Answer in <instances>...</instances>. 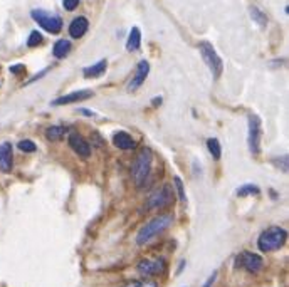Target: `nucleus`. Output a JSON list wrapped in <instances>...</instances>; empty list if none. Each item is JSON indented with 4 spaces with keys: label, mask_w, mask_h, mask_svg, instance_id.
<instances>
[{
    "label": "nucleus",
    "mask_w": 289,
    "mask_h": 287,
    "mask_svg": "<svg viewBox=\"0 0 289 287\" xmlns=\"http://www.w3.org/2000/svg\"><path fill=\"white\" fill-rule=\"evenodd\" d=\"M172 222H173V215H170V213H161V215L151 218L148 223H145V225L140 228L138 235H136V244L146 245L148 242H151L156 235L165 232L167 228L172 225Z\"/></svg>",
    "instance_id": "f257e3e1"
},
{
    "label": "nucleus",
    "mask_w": 289,
    "mask_h": 287,
    "mask_svg": "<svg viewBox=\"0 0 289 287\" xmlns=\"http://www.w3.org/2000/svg\"><path fill=\"white\" fill-rule=\"evenodd\" d=\"M151 163H153V155L151 150L143 148L140 150V153L136 155V158L131 166V176H133L136 186H143L145 181L148 180L150 171H151Z\"/></svg>",
    "instance_id": "f03ea898"
},
{
    "label": "nucleus",
    "mask_w": 289,
    "mask_h": 287,
    "mask_svg": "<svg viewBox=\"0 0 289 287\" xmlns=\"http://www.w3.org/2000/svg\"><path fill=\"white\" fill-rule=\"evenodd\" d=\"M287 238V233L284 228L281 227H269L261 233L257 238V247L261 252H274V250L281 249Z\"/></svg>",
    "instance_id": "7ed1b4c3"
},
{
    "label": "nucleus",
    "mask_w": 289,
    "mask_h": 287,
    "mask_svg": "<svg viewBox=\"0 0 289 287\" xmlns=\"http://www.w3.org/2000/svg\"><path fill=\"white\" fill-rule=\"evenodd\" d=\"M173 198H175V192H173L172 185H161L160 188H156L151 195L148 197V202H146V208L148 210H161V208L170 207L173 203Z\"/></svg>",
    "instance_id": "20e7f679"
},
{
    "label": "nucleus",
    "mask_w": 289,
    "mask_h": 287,
    "mask_svg": "<svg viewBox=\"0 0 289 287\" xmlns=\"http://www.w3.org/2000/svg\"><path fill=\"white\" fill-rule=\"evenodd\" d=\"M32 19L37 22L39 25L44 30H47L49 34H59L61 29H62V19L59 15H54V14H49L46 10H40V9H35L30 12Z\"/></svg>",
    "instance_id": "39448f33"
},
{
    "label": "nucleus",
    "mask_w": 289,
    "mask_h": 287,
    "mask_svg": "<svg viewBox=\"0 0 289 287\" xmlns=\"http://www.w3.org/2000/svg\"><path fill=\"white\" fill-rule=\"evenodd\" d=\"M198 51H200L202 59H203V62L207 64V67L210 69V72H212V76H214V77H219L220 74H222V71H224L222 59H220L219 54L215 52V49L212 47V44L200 42V45H198Z\"/></svg>",
    "instance_id": "423d86ee"
},
{
    "label": "nucleus",
    "mask_w": 289,
    "mask_h": 287,
    "mask_svg": "<svg viewBox=\"0 0 289 287\" xmlns=\"http://www.w3.org/2000/svg\"><path fill=\"white\" fill-rule=\"evenodd\" d=\"M138 272L145 277H153V275H158L161 272H165L167 269V262L163 257H156V259H141L138 265H136Z\"/></svg>",
    "instance_id": "0eeeda50"
},
{
    "label": "nucleus",
    "mask_w": 289,
    "mask_h": 287,
    "mask_svg": "<svg viewBox=\"0 0 289 287\" xmlns=\"http://www.w3.org/2000/svg\"><path fill=\"white\" fill-rule=\"evenodd\" d=\"M247 126H249V133H247V143H249V150L252 155H259L261 151V121L259 118L251 114L247 119Z\"/></svg>",
    "instance_id": "6e6552de"
},
{
    "label": "nucleus",
    "mask_w": 289,
    "mask_h": 287,
    "mask_svg": "<svg viewBox=\"0 0 289 287\" xmlns=\"http://www.w3.org/2000/svg\"><path fill=\"white\" fill-rule=\"evenodd\" d=\"M237 267L245 269L251 274H257L264 265V260H262L261 255L252 254V252H242L240 255H237V260H235Z\"/></svg>",
    "instance_id": "1a4fd4ad"
},
{
    "label": "nucleus",
    "mask_w": 289,
    "mask_h": 287,
    "mask_svg": "<svg viewBox=\"0 0 289 287\" xmlns=\"http://www.w3.org/2000/svg\"><path fill=\"white\" fill-rule=\"evenodd\" d=\"M69 146L77 156H81V158H89V155H91V146H89L86 139L77 133L69 134Z\"/></svg>",
    "instance_id": "9d476101"
},
{
    "label": "nucleus",
    "mask_w": 289,
    "mask_h": 287,
    "mask_svg": "<svg viewBox=\"0 0 289 287\" xmlns=\"http://www.w3.org/2000/svg\"><path fill=\"white\" fill-rule=\"evenodd\" d=\"M148 72H150V64L146 61H140L138 62V67H136L135 76H133V79H131L130 84H128V91L138 89V87L145 82L146 76H148Z\"/></svg>",
    "instance_id": "9b49d317"
},
{
    "label": "nucleus",
    "mask_w": 289,
    "mask_h": 287,
    "mask_svg": "<svg viewBox=\"0 0 289 287\" xmlns=\"http://www.w3.org/2000/svg\"><path fill=\"white\" fill-rule=\"evenodd\" d=\"M91 96H93L91 91H86V89H84V91H74V92H71V94H67V96H61V98L54 99L51 104H52V106H64V104L86 101V99H89Z\"/></svg>",
    "instance_id": "f8f14e48"
},
{
    "label": "nucleus",
    "mask_w": 289,
    "mask_h": 287,
    "mask_svg": "<svg viewBox=\"0 0 289 287\" xmlns=\"http://www.w3.org/2000/svg\"><path fill=\"white\" fill-rule=\"evenodd\" d=\"M12 145L4 143L0 145V171L4 173H10L12 170Z\"/></svg>",
    "instance_id": "ddd939ff"
},
{
    "label": "nucleus",
    "mask_w": 289,
    "mask_h": 287,
    "mask_svg": "<svg viewBox=\"0 0 289 287\" xmlns=\"http://www.w3.org/2000/svg\"><path fill=\"white\" fill-rule=\"evenodd\" d=\"M88 27H89V22H88L86 17H76V19L71 22V25H69V34H71V37H74V39L82 37V35L86 34Z\"/></svg>",
    "instance_id": "4468645a"
},
{
    "label": "nucleus",
    "mask_w": 289,
    "mask_h": 287,
    "mask_svg": "<svg viewBox=\"0 0 289 287\" xmlns=\"http://www.w3.org/2000/svg\"><path fill=\"white\" fill-rule=\"evenodd\" d=\"M113 145L119 150H133L135 148V139L131 138L128 133L119 131L113 136Z\"/></svg>",
    "instance_id": "2eb2a0df"
},
{
    "label": "nucleus",
    "mask_w": 289,
    "mask_h": 287,
    "mask_svg": "<svg viewBox=\"0 0 289 287\" xmlns=\"http://www.w3.org/2000/svg\"><path fill=\"white\" fill-rule=\"evenodd\" d=\"M106 66H108V62L103 59V61H99L98 64H93V66L86 67V69L82 71V74H84V77H99V76L104 74Z\"/></svg>",
    "instance_id": "dca6fc26"
},
{
    "label": "nucleus",
    "mask_w": 289,
    "mask_h": 287,
    "mask_svg": "<svg viewBox=\"0 0 289 287\" xmlns=\"http://www.w3.org/2000/svg\"><path fill=\"white\" fill-rule=\"evenodd\" d=\"M140 44H141V32H140L138 27H133L130 35H128V40H126V49H128L130 52L138 51Z\"/></svg>",
    "instance_id": "f3484780"
},
{
    "label": "nucleus",
    "mask_w": 289,
    "mask_h": 287,
    "mask_svg": "<svg viewBox=\"0 0 289 287\" xmlns=\"http://www.w3.org/2000/svg\"><path fill=\"white\" fill-rule=\"evenodd\" d=\"M69 51H71V42L66 39H61L54 44L52 54H54V57H57V59H62V57H66L67 54H69Z\"/></svg>",
    "instance_id": "a211bd4d"
},
{
    "label": "nucleus",
    "mask_w": 289,
    "mask_h": 287,
    "mask_svg": "<svg viewBox=\"0 0 289 287\" xmlns=\"http://www.w3.org/2000/svg\"><path fill=\"white\" fill-rule=\"evenodd\" d=\"M64 133H66V129L62 126H51V128H47L46 136L49 141H61L62 136H64Z\"/></svg>",
    "instance_id": "6ab92c4d"
},
{
    "label": "nucleus",
    "mask_w": 289,
    "mask_h": 287,
    "mask_svg": "<svg viewBox=\"0 0 289 287\" xmlns=\"http://www.w3.org/2000/svg\"><path fill=\"white\" fill-rule=\"evenodd\" d=\"M251 17L254 22H257L261 25V27H266V24H267V17H266V14L262 12V10H259L257 7H251Z\"/></svg>",
    "instance_id": "aec40b11"
},
{
    "label": "nucleus",
    "mask_w": 289,
    "mask_h": 287,
    "mask_svg": "<svg viewBox=\"0 0 289 287\" xmlns=\"http://www.w3.org/2000/svg\"><path fill=\"white\" fill-rule=\"evenodd\" d=\"M207 146H209V151L210 155L214 156V160H219L220 155H222V150H220V143L217 138H210L207 141Z\"/></svg>",
    "instance_id": "412c9836"
},
{
    "label": "nucleus",
    "mask_w": 289,
    "mask_h": 287,
    "mask_svg": "<svg viewBox=\"0 0 289 287\" xmlns=\"http://www.w3.org/2000/svg\"><path fill=\"white\" fill-rule=\"evenodd\" d=\"M237 195H239V197H245V195H259V188H257L256 185L247 183V185H244L242 188H239V190H237Z\"/></svg>",
    "instance_id": "4be33fe9"
},
{
    "label": "nucleus",
    "mask_w": 289,
    "mask_h": 287,
    "mask_svg": "<svg viewBox=\"0 0 289 287\" xmlns=\"http://www.w3.org/2000/svg\"><path fill=\"white\" fill-rule=\"evenodd\" d=\"M42 44V35L40 32H37V30H32L29 35V39H27V45L29 47H37V45Z\"/></svg>",
    "instance_id": "5701e85b"
},
{
    "label": "nucleus",
    "mask_w": 289,
    "mask_h": 287,
    "mask_svg": "<svg viewBox=\"0 0 289 287\" xmlns=\"http://www.w3.org/2000/svg\"><path fill=\"white\" fill-rule=\"evenodd\" d=\"M19 150L25 151V153H34V151L37 150V146L34 145V141H30V139H22V141L19 143Z\"/></svg>",
    "instance_id": "b1692460"
},
{
    "label": "nucleus",
    "mask_w": 289,
    "mask_h": 287,
    "mask_svg": "<svg viewBox=\"0 0 289 287\" xmlns=\"http://www.w3.org/2000/svg\"><path fill=\"white\" fill-rule=\"evenodd\" d=\"M123 287H158V284L153 280H133V282H128Z\"/></svg>",
    "instance_id": "393cba45"
},
{
    "label": "nucleus",
    "mask_w": 289,
    "mask_h": 287,
    "mask_svg": "<svg viewBox=\"0 0 289 287\" xmlns=\"http://www.w3.org/2000/svg\"><path fill=\"white\" fill-rule=\"evenodd\" d=\"M175 186H177V190H178V197H180V200L185 202L187 197H185V192H183V183H182L180 176H175Z\"/></svg>",
    "instance_id": "a878e982"
},
{
    "label": "nucleus",
    "mask_w": 289,
    "mask_h": 287,
    "mask_svg": "<svg viewBox=\"0 0 289 287\" xmlns=\"http://www.w3.org/2000/svg\"><path fill=\"white\" fill-rule=\"evenodd\" d=\"M62 5L66 10H74L79 5V0H62Z\"/></svg>",
    "instance_id": "bb28decb"
},
{
    "label": "nucleus",
    "mask_w": 289,
    "mask_h": 287,
    "mask_svg": "<svg viewBox=\"0 0 289 287\" xmlns=\"http://www.w3.org/2000/svg\"><path fill=\"white\" fill-rule=\"evenodd\" d=\"M24 71H25V66H22V64L10 67V72H14V74H20V72H24Z\"/></svg>",
    "instance_id": "cd10ccee"
},
{
    "label": "nucleus",
    "mask_w": 289,
    "mask_h": 287,
    "mask_svg": "<svg viewBox=\"0 0 289 287\" xmlns=\"http://www.w3.org/2000/svg\"><path fill=\"white\" fill-rule=\"evenodd\" d=\"M215 279H217V272H214L212 275H210V277L207 279V282L203 284V287H212V284L215 282Z\"/></svg>",
    "instance_id": "c85d7f7f"
}]
</instances>
